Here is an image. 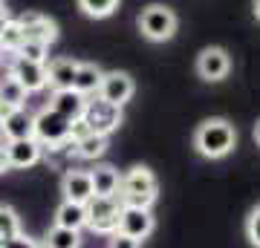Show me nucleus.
Returning a JSON list of instances; mask_svg holds the SVG:
<instances>
[{
  "instance_id": "obj_1",
  "label": "nucleus",
  "mask_w": 260,
  "mask_h": 248,
  "mask_svg": "<svg viewBox=\"0 0 260 248\" xmlns=\"http://www.w3.org/2000/svg\"><path fill=\"white\" fill-rule=\"evenodd\" d=\"M194 147L205 159H225L237 147V130L229 119H205L194 133Z\"/></svg>"
},
{
  "instance_id": "obj_2",
  "label": "nucleus",
  "mask_w": 260,
  "mask_h": 248,
  "mask_svg": "<svg viewBox=\"0 0 260 248\" xmlns=\"http://www.w3.org/2000/svg\"><path fill=\"white\" fill-rule=\"evenodd\" d=\"M116 196L127 208H153V202H156V196H159V182H156V176H153V170L145 165L130 167L127 173H121L119 193Z\"/></svg>"
},
{
  "instance_id": "obj_3",
  "label": "nucleus",
  "mask_w": 260,
  "mask_h": 248,
  "mask_svg": "<svg viewBox=\"0 0 260 248\" xmlns=\"http://www.w3.org/2000/svg\"><path fill=\"white\" fill-rule=\"evenodd\" d=\"M70 130H73V121L64 119L61 113H55L52 107H44L41 113H35V127H32V136L41 141V147H49V150H61V147H70Z\"/></svg>"
},
{
  "instance_id": "obj_4",
  "label": "nucleus",
  "mask_w": 260,
  "mask_h": 248,
  "mask_svg": "<svg viewBox=\"0 0 260 248\" xmlns=\"http://www.w3.org/2000/svg\"><path fill=\"white\" fill-rule=\"evenodd\" d=\"M177 15L174 9H168L162 3H150L139 15V32L148 38L150 44H165L177 35Z\"/></svg>"
},
{
  "instance_id": "obj_5",
  "label": "nucleus",
  "mask_w": 260,
  "mask_h": 248,
  "mask_svg": "<svg viewBox=\"0 0 260 248\" xmlns=\"http://www.w3.org/2000/svg\"><path fill=\"white\" fill-rule=\"evenodd\" d=\"M87 208V228L93 234H104L110 237L113 231L119 228V217H121V199L119 196H93Z\"/></svg>"
},
{
  "instance_id": "obj_6",
  "label": "nucleus",
  "mask_w": 260,
  "mask_h": 248,
  "mask_svg": "<svg viewBox=\"0 0 260 248\" xmlns=\"http://www.w3.org/2000/svg\"><path fill=\"white\" fill-rule=\"evenodd\" d=\"M81 121L87 124L90 133L110 136L113 130H119V124L124 121V116H121V107H116V104H110V101H104V98H99V95H93V98H87V104H84Z\"/></svg>"
},
{
  "instance_id": "obj_7",
  "label": "nucleus",
  "mask_w": 260,
  "mask_h": 248,
  "mask_svg": "<svg viewBox=\"0 0 260 248\" xmlns=\"http://www.w3.org/2000/svg\"><path fill=\"white\" fill-rule=\"evenodd\" d=\"M9 75L23 87L26 92H41L47 90V64L41 61H29V58L12 55L9 61Z\"/></svg>"
},
{
  "instance_id": "obj_8",
  "label": "nucleus",
  "mask_w": 260,
  "mask_h": 248,
  "mask_svg": "<svg viewBox=\"0 0 260 248\" xmlns=\"http://www.w3.org/2000/svg\"><path fill=\"white\" fill-rule=\"evenodd\" d=\"M133 92H136V84L130 78L127 73H119V69H113V73H104L102 75V84H99V98L104 101L116 104V107H124V104L133 98Z\"/></svg>"
},
{
  "instance_id": "obj_9",
  "label": "nucleus",
  "mask_w": 260,
  "mask_h": 248,
  "mask_svg": "<svg viewBox=\"0 0 260 248\" xmlns=\"http://www.w3.org/2000/svg\"><path fill=\"white\" fill-rule=\"evenodd\" d=\"M232 73V58L223 46H205L197 55V75L203 81H223Z\"/></svg>"
},
{
  "instance_id": "obj_10",
  "label": "nucleus",
  "mask_w": 260,
  "mask_h": 248,
  "mask_svg": "<svg viewBox=\"0 0 260 248\" xmlns=\"http://www.w3.org/2000/svg\"><path fill=\"white\" fill-rule=\"evenodd\" d=\"M20 23V32H23V41H35V44H55L58 41V23L47 15H38V12H26L15 18Z\"/></svg>"
},
{
  "instance_id": "obj_11",
  "label": "nucleus",
  "mask_w": 260,
  "mask_h": 248,
  "mask_svg": "<svg viewBox=\"0 0 260 248\" xmlns=\"http://www.w3.org/2000/svg\"><path fill=\"white\" fill-rule=\"evenodd\" d=\"M153 228H156V220H153V214H150V208H121V217H119V228L121 234H127V237L133 239H148L150 234H153Z\"/></svg>"
},
{
  "instance_id": "obj_12",
  "label": "nucleus",
  "mask_w": 260,
  "mask_h": 248,
  "mask_svg": "<svg viewBox=\"0 0 260 248\" xmlns=\"http://www.w3.org/2000/svg\"><path fill=\"white\" fill-rule=\"evenodd\" d=\"M44 156V147L35 136L29 138H15V141H6V162H9V170H26V167L38 165Z\"/></svg>"
},
{
  "instance_id": "obj_13",
  "label": "nucleus",
  "mask_w": 260,
  "mask_h": 248,
  "mask_svg": "<svg viewBox=\"0 0 260 248\" xmlns=\"http://www.w3.org/2000/svg\"><path fill=\"white\" fill-rule=\"evenodd\" d=\"M61 193H64L67 202H78L87 205L93 199V182H90V170H78V167H70L61 179Z\"/></svg>"
},
{
  "instance_id": "obj_14",
  "label": "nucleus",
  "mask_w": 260,
  "mask_h": 248,
  "mask_svg": "<svg viewBox=\"0 0 260 248\" xmlns=\"http://www.w3.org/2000/svg\"><path fill=\"white\" fill-rule=\"evenodd\" d=\"M84 104H87V98H84L81 92L75 90H52V98H49L47 107H52L55 113H61L64 119L70 121H78L84 113Z\"/></svg>"
},
{
  "instance_id": "obj_15",
  "label": "nucleus",
  "mask_w": 260,
  "mask_h": 248,
  "mask_svg": "<svg viewBox=\"0 0 260 248\" xmlns=\"http://www.w3.org/2000/svg\"><path fill=\"white\" fill-rule=\"evenodd\" d=\"M75 73H78V61L55 58V61L47 64V87H52V90H73Z\"/></svg>"
},
{
  "instance_id": "obj_16",
  "label": "nucleus",
  "mask_w": 260,
  "mask_h": 248,
  "mask_svg": "<svg viewBox=\"0 0 260 248\" xmlns=\"http://www.w3.org/2000/svg\"><path fill=\"white\" fill-rule=\"evenodd\" d=\"M32 127H35V116L26 110V107H18L6 121H0V133L6 141H15V138H29L32 136Z\"/></svg>"
},
{
  "instance_id": "obj_17",
  "label": "nucleus",
  "mask_w": 260,
  "mask_h": 248,
  "mask_svg": "<svg viewBox=\"0 0 260 248\" xmlns=\"http://www.w3.org/2000/svg\"><path fill=\"white\" fill-rule=\"evenodd\" d=\"M90 182H93V196H116L121 173L113 165H99L95 170H90Z\"/></svg>"
},
{
  "instance_id": "obj_18",
  "label": "nucleus",
  "mask_w": 260,
  "mask_h": 248,
  "mask_svg": "<svg viewBox=\"0 0 260 248\" xmlns=\"http://www.w3.org/2000/svg\"><path fill=\"white\" fill-rule=\"evenodd\" d=\"M102 66L99 64H81L78 61V73H75V81H73V90L81 92L84 98H90L99 92V84H102Z\"/></svg>"
},
{
  "instance_id": "obj_19",
  "label": "nucleus",
  "mask_w": 260,
  "mask_h": 248,
  "mask_svg": "<svg viewBox=\"0 0 260 248\" xmlns=\"http://www.w3.org/2000/svg\"><path fill=\"white\" fill-rule=\"evenodd\" d=\"M52 225H61V228H73V231H81L87 228V208L78 202H61L55 208V222Z\"/></svg>"
},
{
  "instance_id": "obj_20",
  "label": "nucleus",
  "mask_w": 260,
  "mask_h": 248,
  "mask_svg": "<svg viewBox=\"0 0 260 248\" xmlns=\"http://www.w3.org/2000/svg\"><path fill=\"white\" fill-rule=\"evenodd\" d=\"M73 153L78 159H87V162H95V159H102L107 153V136H99V133H87L84 138L73 141Z\"/></svg>"
},
{
  "instance_id": "obj_21",
  "label": "nucleus",
  "mask_w": 260,
  "mask_h": 248,
  "mask_svg": "<svg viewBox=\"0 0 260 248\" xmlns=\"http://www.w3.org/2000/svg\"><path fill=\"white\" fill-rule=\"evenodd\" d=\"M41 245L44 248H81V231L52 225V228L47 231V237H44Z\"/></svg>"
},
{
  "instance_id": "obj_22",
  "label": "nucleus",
  "mask_w": 260,
  "mask_h": 248,
  "mask_svg": "<svg viewBox=\"0 0 260 248\" xmlns=\"http://www.w3.org/2000/svg\"><path fill=\"white\" fill-rule=\"evenodd\" d=\"M20 234V217L12 205H0V245Z\"/></svg>"
},
{
  "instance_id": "obj_23",
  "label": "nucleus",
  "mask_w": 260,
  "mask_h": 248,
  "mask_svg": "<svg viewBox=\"0 0 260 248\" xmlns=\"http://www.w3.org/2000/svg\"><path fill=\"white\" fill-rule=\"evenodd\" d=\"M20 46H23L20 23L15 18H9V20H6V26H3V32H0V49H3V52H9V55H15Z\"/></svg>"
},
{
  "instance_id": "obj_24",
  "label": "nucleus",
  "mask_w": 260,
  "mask_h": 248,
  "mask_svg": "<svg viewBox=\"0 0 260 248\" xmlns=\"http://www.w3.org/2000/svg\"><path fill=\"white\" fill-rule=\"evenodd\" d=\"M26 95H29V92L23 90L12 75H6V78L0 81V101L12 104V107H26Z\"/></svg>"
},
{
  "instance_id": "obj_25",
  "label": "nucleus",
  "mask_w": 260,
  "mask_h": 248,
  "mask_svg": "<svg viewBox=\"0 0 260 248\" xmlns=\"http://www.w3.org/2000/svg\"><path fill=\"white\" fill-rule=\"evenodd\" d=\"M78 9H81L87 18L104 20L119 9V0H78Z\"/></svg>"
},
{
  "instance_id": "obj_26",
  "label": "nucleus",
  "mask_w": 260,
  "mask_h": 248,
  "mask_svg": "<svg viewBox=\"0 0 260 248\" xmlns=\"http://www.w3.org/2000/svg\"><path fill=\"white\" fill-rule=\"evenodd\" d=\"M15 55L29 58V61H41V64H47V58H49V46H47V44H35V41H23V46H20Z\"/></svg>"
},
{
  "instance_id": "obj_27",
  "label": "nucleus",
  "mask_w": 260,
  "mask_h": 248,
  "mask_svg": "<svg viewBox=\"0 0 260 248\" xmlns=\"http://www.w3.org/2000/svg\"><path fill=\"white\" fill-rule=\"evenodd\" d=\"M246 237H249V242L254 248H260V205L249 214V220H246Z\"/></svg>"
},
{
  "instance_id": "obj_28",
  "label": "nucleus",
  "mask_w": 260,
  "mask_h": 248,
  "mask_svg": "<svg viewBox=\"0 0 260 248\" xmlns=\"http://www.w3.org/2000/svg\"><path fill=\"white\" fill-rule=\"evenodd\" d=\"M107 248H142V242L127 237V234H121V231H113L107 237Z\"/></svg>"
},
{
  "instance_id": "obj_29",
  "label": "nucleus",
  "mask_w": 260,
  "mask_h": 248,
  "mask_svg": "<svg viewBox=\"0 0 260 248\" xmlns=\"http://www.w3.org/2000/svg\"><path fill=\"white\" fill-rule=\"evenodd\" d=\"M0 248H44V245H41V239L29 237V234H23V231H20L18 237H12L9 242H3Z\"/></svg>"
},
{
  "instance_id": "obj_30",
  "label": "nucleus",
  "mask_w": 260,
  "mask_h": 248,
  "mask_svg": "<svg viewBox=\"0 0 260 248\" xmlns=\"http://www.w3.org/2000/svg\"><path fill=\"white\" fill-rule=\"evenodd\" d=\"M18 110V107H12V104H6V101H0V121H6L12 116V113Z\"/></svg>"
},
{
  "instance_id": "obj_31",
  "label": "nucleus",
  "mask_w": 260,
  "mask_h": 248,
  "mask_svg": "<svg viewBox=\"0 0 260 248\" xmlns=\"http://www.w3.org/2000/svg\"><path fill=\"white\" fill-rule=\"evenodd\" d=\"M6 20H9V15H6V6H3V0H0V32H3V26H6Z\"/></svg>"
},
{
  "instance_id": "obj_32",
  "label": "nucleus",
  "mask_w": 260,
  "mask_h": 248,
  "mask_svg": "<svg viewBox=\"0 0 260 248\" xmlns=\"http://www.w3.org/2000/svg\"><path fill=\"white\" fill-rule=\"evenodd\" d=\"M254 18L260 20V0H254Z\"/></svg>"
},
{
  "instance_id": "obj_33",
  "label": "nucleus",
  "mask_w": 260,
  "mask_h": 248,
  "mask_svg": "<svg viewBox=\"0 0 260 248\" xmlns=\"http://www.w3.org/2000/svg\"><path fill=\"white\" fill-rule=\"evenodd\" d=\"M254 138H257V145H260V121H257V127H254Z\"/></svg>"
},
{
  "instance_id": "obj_34",
  "label": "nucleus",
  "mask_w": 260,
  "mask_h": 248,
  "mask_svg": "<svg viewBox=\"0 0 260 248\" xmlns=\"http://www.w3.org/2000/svg\"><path fill=\"white\" fill-rule=\"evenodd\" d=\"M3 55H6V52H3V49H0V64H3Z\"/></svg>"
}]
</instances>
